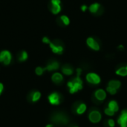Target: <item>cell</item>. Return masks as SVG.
<instances>
[{"instance_id": "83f0119b", "label": "cell", "mask_w": 127, "mask_h": 127, "mask_svg": "<svg viewBox=\"0 0 127 127\" xmlns=\"http://www.w3.org/2000/svg\"><path fill=\"white\" fill-rule=\"evenodd\" d=\"M3 90H4V86H3V84H2V83H0V95H1V93H2V92H3Z\"/></svg>"}, {"instance_id": "1f68e13d", "label": "cell", "mask_w": 127, "mask_h": 127, "mask_svg": "<svg viewBox=\"0 0 127 127\" xmlns=\"http://www.w3.org/2000/svg\"><path fill=\"white\" fill-rule=\"evenodd\" d=\"M77 127V126H75V127Z\"/></svg>"}, {"instance_id": "4dcf8cb0", "label": "cell", "mask_w": 127, "mask_h": 127, "mask_svg": "<svg viewBox=\"0 0 127 127\" xmlns=\"http://www.w3.org/2000/svg\"><path fill=\"white\" fill-rule=\"evenodd\" d=\"M118 48H119L120 49H124V46H123V45H120Z\"/></svg>"}, {"instance_id": "4316f807", "label": "cell", "mask_w": 127, "mask_h": 127, "mask_svg": "<svg viewBox=\"0 0 127 127\" xmlns=\"http://www.w3.org/2000/svg\"><path fill=\"white\" fill-rule=\"evenodd\" d=\"M42 42H43L44 43H47V44H49V43H50V40H49V39L47 38V37H44V38L42 39Z\"/></svg>"}, {"instance_id": "9a60e30c", "label": "cell", "mask_w": 127, "mask_h": 127, "mask_svg": "<svg viewBox=\"0 0 127 127\" xmlns=\"http://www.w3.org/2000/svg\"><path fill=\"white\" fill-rule=\"evenodd\" d=\"M108 86L112 87L116 90L119 89L121 86V82L120 80H112L109 82L108 83Z\"/></svg>"}, {"instance_id": "ba28073f", "label": "cell", "mask_w": 127, "mask_h": 127, "mask_svg": "<svg viewBox=\"0 0 127 127\" xmlns=\"http://www.w3.org/2000/svg\"><path fill=\"white\" fill-rule=\"evenodd\" d=\"M51 10L54 14H57L61 10L60 0H51Z\"/></svg>"}, {"instance_id": "484cf974", "label": "cell", "mask_w": 127, "mask_h": 127, "mask_svg": "<svg viewBox=\"0 0 127 127\" xmlns=\"http://www.w3.org/2000/svg\"><path fill=\"white\" fill-rule=\"evenodd\" d=\"M108 125L110 127H115V121L113 119H109L108 121Z\"/></svg>"}, {"instance_id": "e0dca14e", "label": "cell", "mask_w": 127, "mask_h": 127, "mask_svg": "<svg viewBox=\"0 0 127 127\" xmlns=\"http://www.w3.org/2000/svg\"><path fill=\"white\" fill-rule=\"evenodd\" d=\"M108 108L110 109L111 110H112L115 112H117L119 110V106L118 103H117V101L115 100H110L108 103Z\"/></svg>"}, {"instance_id": "30bf717a", "label": "cell", "mask_w": 127, "mask_h": 127, "mask_svg": "<svg viewBox=\"0 0 127 127\" xmlns=\"http://www.w3.org/2000/svg\"><path fill=\"white\" fill-rule=\"evenodd\" d=\"M107 97L106 92L102 89H99L95 92V97L99 101H103Z\"/></svg>"}, {"instance_id": "7a4b0ae2", "label": "cell", "mask_w": 127, "mask_h": 127, "mask_svg": "<svg viewBox=\"0 0 127 127\" xmlns=\"http://www.w3.org/2000/svg\"><path fill=\"white\" fill-rule=\"evenodd\" d=\"M51 121L56 124L65 125L68 123V118L63 113L57 112L51 116Z\"/></svg>"}, {"instance_id": "3957f363", "label": "cell", "mask_w": 127, "mask_h": 127, "mask_svg": "<svg viewBox=\"0 0 127 127\" xmlns=\"http://www.w3.org/2000/svg\"><path fill=\"white\" fill-rule=\"evenodd\" d=\"M86 79L88 83L93 84V85H98L101 82V79L100 76L97 74L96 73H93V72L87 74L86 76Z\"/></svg>"}, {"instance_id": "5bb4252c", "label": "cell", "mask_w": 127, "mask_h": 127, "mask_svg": "<svg viewBox=\"0 0 127 127\" xmlns=\"http://www.w3.org/2000/svg\"><path fill=\"white\" fill-rule=\"evenodd\" d=\"M51 80L52 81L56 83V84H60L63 81V76L62 75V74L60 73H58V72H56L54 73L52 77H51Z\"/></svg>"}, {"instance_id": "8fae6325", "label": "cell", "mask_w": 127, "mask_h": 127, "mask_svg": "<svg viewBox=\"0 0 127 127\" xmlns=\"http://www.w3.org/2000/svg\"><path fill=\"white\" fill-rule=\"evenodd\" d=\"M50 48H51V51L54 53V54H62L63 52V47L60 45H57L53 42L49 43Z\"/></svg>"}, {"instance_id": "2e32d148", "label": "cell", "mask_w": 127, "mask_h": 127, "mask_svg": "<svg viewBox=\"0 0 127 127\" xmlns=\"http://www.w3.org/2000/svg\"><path fill=\"white\" fill-rule=\"evenodd\" d=\"M86 109H87L86 104L82 103H80V104L78 105V106L76 108L75 110H76V113L77 115H83V114H84L86 112Z\"/></svg>"}, {"instance_id": "4fadbf2b", "label": "cell", "mask_w": 127, "mask_h": 127, "mask_svg": "<svg viewBox=\"0 0 127 127\" xmlns=\"http://www.w3.org/2000/svg\"><path fill=\"white\" fill-rule=\"evenodd\" d=\"M60 67V64L57 61H52L51 63H49L45 67V71H55L57 70Z\"/></svg>"}, {"instance_id": "52a82bcc", "label": "cell", "mask_w": 127, "mask_h": 127, "mask_svg": "<svg viewBox=\"0 0 127 127\" xmlns=\"http://www.w3.org/2000/svg\"><path fill=\"white\" fill-rule=\"evenodd\" d=\"M41 97V93L39 91H31L28 95V100L30 103H35Z\"/></svg>"}, {"instance_id": "9c48e42d", "label": "cell", "mask_w": 127, "mask_h": 127, "mask_svg": "<svg viewBox=\"0 0 127 127\" xmlns=\"http://www.w3.org/2000/svg\"><path fill=\"white\" fill-rule=\"evenodd\" d=\"M118 124L121 127H127V110L122 111L118 119Z\"/></svg>"}, {"instance_id": "7402d4cb", "label": "cell", "mask_w": 127, "mask_h": 127, "mask_svg": "<svg viewBox=\"0 0 127 127\" xmlns=\"http://www.w3.org/2000/svg\"><path fill=\"white\" fill-rule=\"evenodd\" d=\"M45 71V68H42V67H37L35 70V72L37 75L40 76V75H42L43 73Z\"/></svg>"}, {"instance_id": "f546056e", "label": "cell", "mask_w": 127, "mask_h": 127, "mask_svg": "<svg viewBox=\"0 0 127 127\" xmlns=\"http://www.w3.org/2000/svg\"><path fill=\"white\" fill-rule=\"evenodd\" d=\"M45 127H54V126H53L52 124H48Z\"/></svg>"}, {"instance_id": "6da1fadb", "label": "cell", "mask_w": 127, "mask_h": 127, "mask_svg": "<svg viewBox=\"0 0 127 127\" xmlns=\"http://www.w3.org/2000/svg\"><path fill=\"white\" fill-rule=\"evenodd\" d=\"M81 72H82V69L77 68V76L71 80L68 81L67 83V86L68 87L69 92L71 94L77 93L78 91H80L81 89H83V80L80 77Z\"/></svg>"}, {"instance_id": "d4e9b609", "label": "cell", "mask_w": 127, "mask_h": 127, "mask_svg": "<svg viewBox=\"0 0 127 127\" xmlns=\"http://www.w3.org/2000/svg\"><path fill=\"white\" fill-rule=\"evenodd\" d=\"M60 19H61V20L63 21V22L64 23V25H69L70 20H69V19L68 18V16H62L60 17Z\"/></svg>"}, {"instance_id": "d6986e66", "label": "cell", "mask_w": 127, "mask_h": 127, "mask_svg": "<svg viewBox=\"0 0 127 127\" xmlns=\"http://www.w3.org/2000/svg\"><path fill=\"white\" fill-rule=\"evenodd\" d=\"M115 73H116L117 75L121 76V77H126V76H127V65L119 68L115 71Z\"/></svg>"}, {"instance_id": "277c9868", "label": "cell", "mask_w": 127, "mask_h": 127, "mask_svg": "<svg viewBox=\"0 0 127 127\" xmlns=\"http://www.w3.org/2000/svg\"><path fill=\"white\" fill-rule=\"evenodd\" d=\"M89 119L92 124H98L102 119V115L97 110H92L89 115Z\"/></svg>"}, {"instance_id": "f1b7e54d", "label": "cell", "mask_w": 127, "mask_h": 127, "mask_svg": "<svg viewBox=\"0 0 127 127\" xmlns=\"http://www.w3.org/2000/svg\"><path fill=\"white\" fill-rule=\"evenodd\" d=\"M81 9H82L83 11H86V10L87 9V7H86V5H83V6L81 7Z\"/></svg>"}, {"instance_id": "ac0fdd59", "label": "cell", "mask_w": 127, "mask_h": 127, "mask_svg": "<svg viewBox=\"0 0 127 127\" xmlns=\"http://www.w3.org/2000/svg\"><path fill=\"white\" fill-rule=\"evenodd\" d=\"M62 72L63 74H64L65 75H67V76H71L74 73V70L71 67H70L69 65H64L63 66L62 68Z\"/></svg>"}, {"instance_id": "5b68a950", "label": "cell", "mask_w": 127, "mask_h": 127, "mask_svg": "<svg viewBox=\"0 0 127 127\" xmlns=\"http://www.w3.org/2000/svg\"><path fill=\"white\" fill-rule=\"evenodd\" d=\"M48 99L49 103L51 105L57 106V105H60V104L62 97H61V95L59 93H57V92H53V93H51L48 96Z\"/></svg>"}, {"instance_id": "44dd1931", "label": "cell", "mask_w": 127, "mask_h": 127, "mask_svg": "<svg viewBox=\"0 0 127 127\" xmlns=\"http://www.w3.org/2000/svg\"><path fill=\"white\" fill-rule=\"evenodd\" d=\"M99 8H100V4L98 3H95V4H92L89 7V10L92 13H96L98 10Z\"/></svg>"}, {"instance_id": "7c38bea8", "label": "cell", "mask_w": 127, "mask_h": 127, "mask_svg": "<svg viewBox=\"0 0 127 127\" xmlns=\"http://www.w3.org/2000/svg\"><path fill=\"white\" fill-rule=\"evenodd\" d=\"M86 43L89 45V47H90L92 49H93L95 51H99L100 50V45H99V44L92 37L88 38L87 40H86Z\"/></svg>"}, {"instance_id": "ffe728a7", "label": "cell", "mask_w": 127, "mask_h": 127, "mask_svg": "<svg viewBox=\"0 0 127 127\" xmlns=\"http://www.w3.org/2000/svg\"><path fill=\"white\" fill-rule=\"evenodd\" d=\"M28 59V54L25 51H22L18 54V60L19 62H23L25 61Z\"/></svg>"}, {"instance_id": "8992f818", "label": "cell", "mask_w": 127, "mask_h": 127, "mask_svg": "<svg viewBox=\"0 0 127 127\" xmlns=\"http://www.w3.org/2000/svg\"><path fill=\"white\" fill-rule=\"evenodd\" d=\"M12 56L8 51H2L0 53V63L4 65H9L11 62Z\"/></svg>"}, {"instance_id": "cb8c5ba5", "label": "cell", "mask_w": 127, "mask_h": 127, "mask_svg": "<svg viewBox=\"0 0 127 127\" xmlns=\"http://www.w3.org/2000/svg\"><path fill=\"white\" fill-rule=\"evenodd\" d=\"M104 112H105V114H106V115H108V116H109V117H112V116H114V115L115 114V112H113L112 110H111V109H109L108 107L105 109Z\"/></svg>"}, {"instance_id": "603a6c76", "label": "cell", "mask_w": 127, "mask_h": 127, "mask_svg": "<svg viewBox=\"0 0 127 127\" xmlns=\"http://www.w3.org/2000/svg\"><path fill=\"white\" fill-rule=\"evenodd\" d=\"M106 92H107L109 94H110L111 95H115L117 94L118 90H116V89H113V88H112V87L107 86V88H106Z\"/></svg>"}]
</instances>
